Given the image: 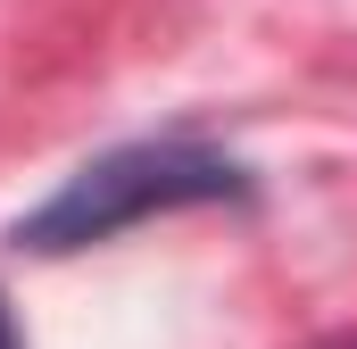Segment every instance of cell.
<instances>
[{"instance_id": "obj_1", "label": "cell", "mask_w": 357, "mask_h": 349, "mask_svg": "<svg viewBox=\"0 0 357 349\" xmlns=\"http://www.w3.org/2000/svg\"><path fill=\"white\" fill-rule=\"evenodd\" d=\"M241 191H250V174L233 167L225 150L191 142V133L125 142V150L75 167L33 216H25V225H17V250H42V258L91 250V242H108V233H125V225H142V216L199 208V200H241Z\"/></svg>"}, {"instance_id": "obj_2", "label": "cell", "mask_w": 357, "mask_h": 349, "mask_svg": "<svg viewBox=\"0 0 357 349\" xmlns=\"http://www.w3.org/2000/svg\"><path fill=\"white\" fill-rule=\"evenodd\" d=\"M0 349H25V341H17V316H8V299H0Z\"/></svg>"}]
</instances>
